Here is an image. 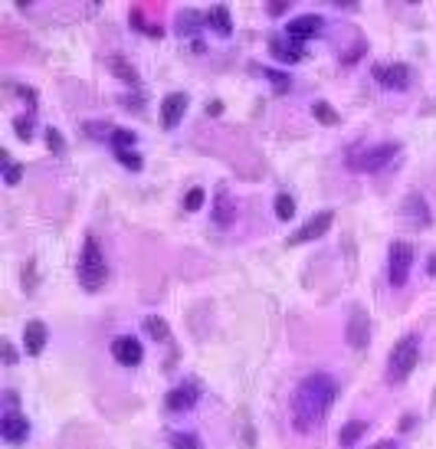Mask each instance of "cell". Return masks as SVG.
<instances>
[{
  "mask_svg": "<svg viewBox=\"0 0 436 449\" xmlns=\"http://www.w3.org/2000/svg\"><path fill=\"white\" fill-rule=\"evenodd\" d=\"M338 397V384L331 374H308L292 393V426L299 433H312L325 420Z\"/></svg>",
  "mask_w": 436,
  "mask_h": 449,
  "instance_id": "6da1fadb",
  "label": "cell"
},
{
  "mask_svg": "<svg viewBox=\"0 0 436 449\" xmlns=\"http://www.w3.org/2000/svg\"><path fill=\"white\" fill-rule=\"evenodd\" d=\"M106 282H108L106 256H102V250H99L95 236H86L82 253H79V285H82L86 292H99Z\"/></svg>",
  "mask_w": 436,
  "mask_h": 449,
  "instance_id": "7a4b0ae2",
  "label": "cell"
},
{
  "mask_svg": "<svg viewBox=\"0 0 436 449\" xmlns=\"http://www.w3.org/2000/svg\"><path fill=\"white\" fill-rule=\"evenodd\" d=\"M417 361H420V338H417V335H407V338H400V341L393 345L391 358H387V380H391V384H404L407 377L413 374Z\"/></svg>",
  "mask_w": 436,
  "mask_h": 449,
  "instance_id": "3957f363",
  "label": "cell"
},
{
  "mask_svg": "<svg viewBox=\"0 0 436 449\" xmlns=\"http://www.w3.org/2000/svg\"><path fill=\"white\" fill-rule=\"evenodd\" d=\"M397 151H400V145H397V141L371 145V148H361L358 154H351V158H348V165L354 167V171H361V174H374V171H380V167L391 165Z\"/></svg>",
  "mask_w": 436,
  "mask_h": 449,
  "instance_id": "277c9868",
  "label": "cell"
},
{
  "mask_svg": "<svg viewBox=\"0 0 436 449\" xmlns=\"http://www.w3.org/2000/svg\"><path fill=\"white\" fill-rule=\"evenodd\" d=\"M410 266H413V246L404 240L391 243V263H387V276H391V285H400L410 279Z\"/></svg>",
  "mask_w": 436,
  "mask_h": 449,
  "instance_id": "5b68a950",
  "label": "cell"
},
{
  "mask_svg": "<svg viewBox=\"0 0 436 449\" xmlns=\"http://www.w3.org/2000/svg\"><path fill=\"white\" fill-rule=\"evenodd\" d=\"M345 338H348V345L354 348V351H364L367 341H371V318H367V312H364L361 305H354L351 315H348Z\"/></svg>",
  "mask_w": 436,
  "mask_h": 449,
  "instance_id": "8992f818",
  "label": "cell"
},
{
  "mask_svg": "<svg viewBox=\"0 0 436 449\" xmlns=\"http://www.w3.org/2000/svg\"><path fill=\"white\" fill-rule=\"evenodd\" d=\"M335 223V213L331 210H322V213H315V217H308L305 223L289 236V246H299V243H312L318 240V236H325L328 233V226Z\"/></svg>",
  "mask_w": 436,
  "mask_h": 449,
  "instance_id": "52a82bcc",
  "label": "cell"
},
{
  "mask_svg": "<svg viewBox=\"0 0 436 449\" xmlns=\"http://www.w3.org/2000/svg\"><path fill=\"white\" fill-rule=\"evenodd\" d=\"M400 217L407 220L410 230H426L433 223V213H430V207H426V200L420 194H407V200L400 204Z\"/></svg>",
  "mask_w": 436,
  "mask_h": 449,
  "instance_id": "ba28073f",
  "label": "cell"
},
{
  "mask_svg": "<svg viewBox=\"0 0 436 449\" xmlns=\"http://www.w3.org/2000/svg\"><path fill=\"white\" fill-rule=\"evenodd\" d=\"M371 73H374V79L384 89H407L410 86V69L404 62H377Z\"/></svg>",
  "mask_w": 436,
  "mask_h": 449,
  "instance_id": "9c48e42d",
  "label": "cell"
},
{
  "mask_svg": "<svg viewBox=\"0 0 436 449\" xmlns=\"http://www.w3.org/2000/svg\"><path fill=\"white\" fill-rule=\"evenodd\" d=\"M322 33V16L318 14H302V16H292L286 23V36L292 43H305Z\"/></svg>",
  "mask_w": 436,
  "mask_h": 449,
  "instance_id": "30bf717a",
  "label": "cell"
},
{
  "mask_svg": "<svg viewBox=\"0 0 436 449\" xmlns=\"http://www.w3.org/2000/svg\"><path fill=\"white\" fill-rule=\"evenodd\" d=\"M112 358L119 361V364H125V367H135V364H141V358H145L141 341L132 338V335H121V338H115V341H112Z\"/></svg>",
  "mask_w": 436,
  "mask_h": 449,
  "instance_id": "8fae6325",
  "label": "cell"
},
{
  "mask_svg": "<svg viewBox=\"0 0 436 449\" xmlns=\"http://www.w3.org/2000/svg\"><path fill=\"white\" fill-rule=\"evenodd\" d=\"M187 105H191V99H187L184 92H171V95H165V102H161V125H165V128H178V121L184 119Z\"/></svg>",
  "mask_w": 436,
  "mask_h": 449,
  "instance_id": "7c38bea8",
  "label": "cell"
},
{
  "mask_svg": "<svg viewBox=\"0 0 436 449\" xmlns=\"http://www.w3.org/2000/svg\"><path fill=\"white\" fill-rule=\"evenodd\" d=\"M197 397H200V387H197V384H181V387H174L165 397V410L184 413V410H191V406L197 404Z\"/></svg>",
  "mask_w": 436,
  "mask_h": 449,
  "instance_id": "4fadbf2b",
  "label": "cell"
},
{
  "mask_svg": "<svg viewBox=\"0 0 436 449\" xmlns=\"http://www.w3.org/2000/svg\"><path fill=\"white\" fill-rule=\"evenodd\" d=\"M0 436H3V443H23L27 436H30V423L27 417H20V413H3V423H0Z\"/></svg>",
  "mask_w": 436,
  "mask_h": 449,
  "instance_id": "5bb4252c",
  "label": "cell"
},
{
  "mask_svg": "<svg viewBox=\"0 0 436 449\" xmlns=\"http://www.w3.org/2000/svg\"><path fill=\"white\" fill-rule=\"evenodd\" d=\"M213 223L217 226H233L237 223V200L226 194V187L217 191V204H213Z\"/></svg>",
  "mask_w": 436,
  "mask_h": 449,
  "instance_id": "9a60e30c",
  "label": "cell"
},
{
  "mask_svg": "<svg viewBox=\"0 0 436 449\" xmlns=\"http://www.w3.org/2000/svg\"><path fill=\"white\" fill-rule=\"evenodd\" d=\"M269 53L276 56V60L289 62V66H295V62L305 60V49H302L299 43H289V40H282V36H272V40H269Z\"/></svg>",
  "mask_w": 436,
  "mask_h": 449,
  "instance_id": "2e32d148",
  "label": "cell"
},
{
  "mask_svg": "<svg viewBox=\"0 0 436 449\" xmlns=\"http://www.w3.org/2000/svg\"><path fill=\"white\" fill-rule=\"evenodd\" d=\"M23 348H27L30 358L43 354V348H46V325L43 321H30V325L23 328Z\"/></svg>",
  "mask_w": 436,
  "mask_h": 449,
  "instance_id": "e0dca14e",
  "label": "cell"
},
{
  "mask_svg": "<svg viewBox=\"0 0 436 449\" xmlns=\"http://www.w3.org/2000/svg\"><path fill=\"white\" fill-rule=\"evenodd\" d=\"M207 23H210V27L220 33V36H230V33H233V20H230V10H226V3H217V7H210V14H207Z\"/></svg>",
  "mask_w": 436,
  "mask_h": 449,
  "instance_id": "ac0fdd59",
  "label": "cell"
},
{
  "mask_svg": "<svg viewBox=\"0 0 436 449\" xmlns=\"http://www.w3.org/2000/svg\"><path fill=\"white\" fill-rule=\"evenodd\" d=\"M364 433H367V423H364V420H351V423H345V426H341L338 443H341V446H354V443H358Z\"/></svg>",
  "mask_w": 436,
  "mask_h": 449,
  "instance_id": "d6986e66",
  "label": "cell"
},
{
  "mask_svg": "<svg viewBox=\"0 0 436 449\" xmlns=\"http://www.w3.org/2000/svg\"><path fill=\"white\" fill-rule=\"evenodd\" d=\"M200 27H204V16L197 14V10H184V14L178 16V36H184V40H187L191 33H197Z\"/></svg>",
  "mask_w": 436,
  "mask_h": 449,
  "instance_id": "ffe728a7",
  "label": "cell"
},
{
  "mask_svg": "<svg viewBox=\"0 0 436 449\" xmlns=\"http://www.w3.org/2000/svg\"><path fill=\"white\" fill-rule=\"evenodd\" d=\"M135 141H138V135L135 132H128V128H112V132H108V145L115 151H128Z\"/></svg>",
  "mask_w": 436,
  "mask_h": 449,
  "instance_id": "44dd1931",
  "label": "cell"
},
{
  "mask_svg": "<svg viewBox=\"0 0 436 449\" xmlns=\"http://www.w3.org/2000/svg\"><path fill=\"white\" fill-rule=\"evenodd\" d=\"M108 66H112V73L119 75V79H125V82H132V86H135V82H138L135 66H132V62L125 60V56H112V60H108Z\"/></svg>",
  "mask_w": 436,
  "mask_h": 449,
  "instance_id": "7402d4cb",
  "label": "cell"
},
{
  "mask_svg": "<svg viewBox=\"0 0 436 449\" xmlns=\"http://www.w3.org/2000/svg\"><path fill=\"white\" fill-rule=\"evenodd\" d=\"M312 115H315V119L322 121V125H328V128L341 125V115H338V112H335V108H331L328 102H315V105H312Z\"/></svg>",
  "mask_w": 436,
  "mask_h": 449,
  "instance_id": "603a6c76",
  "label": "cell"
},
{
  "mask_svg": "<svg viewBox=\"0 0 436 449\" xmlns=\"http://www.w3.org/2000/svg\"><path fill=\"white\" fill-rule=\"evenodd\" d=\"M141 328L148 331V338H154V341H165L167 338V321L158 318V315H148V318L141 321Z\"/></svg>",
  "mask_w": 436,
  "mask_h": 449,
  "instance_id": "cb8c5ba5",
  "label": "cell"
},
{
  "mask_svg": "<svg viewBox=\"0 0 436 449\" xmlns=\"http://www.w3.org/2000/svg\"><path fill=\"white\" fill-rule=\"evenodd\" d=\"M276 217L279 220H292L295 217V197H289V194L276 197Z\"/></svg>",
  "mask_w": 436,
  "mask_h": 449,
  "instance_id": "d4e9b609",
  "label": "cell"
},
{
  "mask_svg": "<svg viewBox=\"0 0 436 449\" xmlns=\"http://www.w3.org/2000/svg\"><path fill=\"white\" fill-rule=\"evenodd\" d=\"M171 449H204V443L194 433H174L171 436Z\"/></svg>",
  "mask_w": 436,
  "mask_h": 449,
  "instance_id": "484cf974",
  "label": "cell"
},
{
  "mask_svg": "<svg viewBox=\"0 0 436 449\" xmlns=\"http://www.w3.org/2000/svg\"><path fill=\"white\" fill-rule=\"evenodd\" d=\"M263 75H266L272 86H276V95H286V92H289V75H286V73H276V69H263Z\"/></svg>",
  "mask_w": 436,
  "mask_h": 449,
  "instance_id": "4316f807",
  "label": "cell"
},
{
  "mask_svg": "<svg viewBox=\"0 0 436 449\" xmlns=\"http://www.w3.org/2000/svg\"><path fill=\"white\" fill-rule=\"evenodd\" d=\"M115 158H119V165H125L128 171H141V167H145L141 154H135V151H115Z\"/></svg>",
  "mask_w": 436,
  "mask_h": 449,
  "instance_id": "83f0119b",
  "label": "cell"
},
{
  "mask_svg": "<svg viewBox=\"0 0 436 449\" xmlns=\"http://www.w3.org/2000/svg\"><path fill=\"white\" fill-rule=\"evenodd\" d=\"M14 132L20 141H33V125L27 115H20V119H14Z\"/></svg>",
  "mask_w": 436,
  "mask_h": 449,
  "instance_id": "f1b7e54d",
  "label": "cell"
},
{
  "mask_svg": "<svg viewBox=\"0 0 436 449\" xmlns=\"http://www.w3.org/2000/svg\"><path fill=\"white\" fill-rule=\"evenodd\" d=\"M204 207V191L200 187H191L187 194H184V210H200Z\"/></svg>",
  "mask_w": 436,
  "mask_h": 449,
  "instance_id": "f546056e",
  "label": "cell"
},
{
  "mask_svg": "<svg viewBox=\"0 0 436 449\" xmlns=\"http://www.w3.org/2000/svg\"><path fill=\"white\" fill-rule=\"evenodd\" d=\"M0 174H3V184H20V174H23V167L10 161L7 167H0Z\"/></svg>",
  "mask_w": 436,
  "mask_h": 449,
  "instance_id": "4dcf8cb0",
  "label": "cell"
},
{
  "mask_svg": "<svg viewBox=\"0 0 436 449\" xmlns=\"http://www.w3.org/2000/svg\"><path fill=\"white\" fill-rule=\"evenodd\" d=\"M62 145H66V141H62V135L56 132V128H49V132H46V148L53 151V154H60Z\"/></svg>",
  "mask_w": 436,
  "mask_h": 449,
  "instance_id": "1f68e13d",
  "label": "cell"
},
{
  "mask_svg": "<svg viewBox=\"0 0 436 449\" xmlns=\"http://www.w3.org/2000/svg\"><path fill=\"white\" fill-rule=\"evenodd\" d=\"M33 289H36V266L27 263L23 266V292H33Z\"/></svg>",
  "mask_w": 436,
  "mask_h": 449,
  "instance_id": "d6a6232c",
  "label": "cell"
},
{
  "mask_svg": "<svg viewBox=\"0 0 436 449\" xmlns=\"http://www.w3.org/2000/svg\"><path fill=\"white\" fill-rule=\"evenodd\" d=\"M0 361H3V364H16V348L10 345V341L0 345Z\"/></svg>",
  "mask_w": 436,
  "mask_h": 449,
  "instance_id": "836d02e7",
  "label": "cell"
},
{
  "mask_svg": "<svg viewBox=\"0 0 436 449\" xmlns=\"http://www.w3.org/2000/svg\"><path fill=\"white\" fill-rule=\"evenodd\" d=\"M289 10V3H282V0H276V3H269V7H266V14L269 16H282Z\"/></svg>",
  "mask_w": 436,
  "mask_h": 449,
  "instance_id": "e575fe53",
  "label": "cell"
},
{
  "mask_svg": "<svg viewBox=\"0 0 436 449\" xmlns=\"http://www.w3.org/2000/svg\"><path fill=\"white\" fill-rule=\"evenodd\" d=\"M207 115H210V119L223 115V102H210V105H207Z\"/></svg>",
  "mask_w": 436,
  "mask_h": 449,
  "instance_id": "d590c367",
  "label": "cell"
},
{
  "mask_svg": "<svg viewBox=\"0 0 436 449\" xmlns=\"http://www.w3.org/2000/svg\"><path fill=\"white\" fill-rule=\"evenodd\" d=\"M16 92H20V99H27V102H36V92H33V89H23V86H20Z\"/></svg>",
  "mask_w": 436,
  "mask_h": 449,
  "instance_id": "8d00e7d4",
  "label": "cell"
}]
</instances>
